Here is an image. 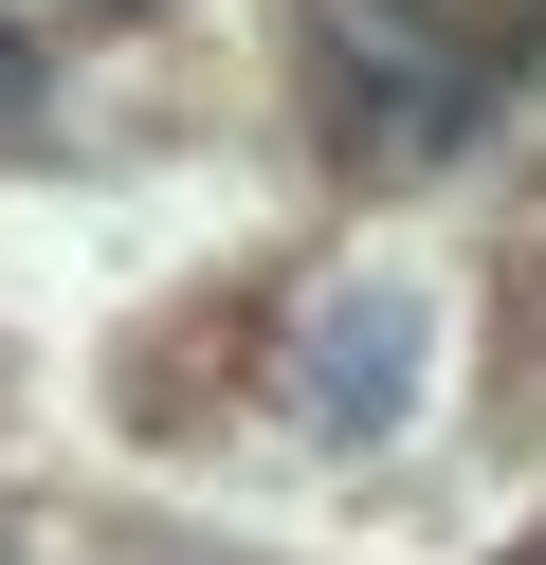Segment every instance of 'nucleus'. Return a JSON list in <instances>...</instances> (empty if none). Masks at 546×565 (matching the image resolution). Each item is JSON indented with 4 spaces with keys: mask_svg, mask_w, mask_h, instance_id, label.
<instances>
[{
    "mask_svg": "<svg viewBox=\"0 0 546 565\" xmlns=\"http://www.w3.org/2000/svg\"><path fill=\"white\" fill-rule=\"evenodd\" d=\"M291 419H310V438H400V419H419V274H328L310 292Z\"/></svg>",
    "mask_w": 546,
    "mask_h": 565,
    "instance_id": "f257e3e1",
    "label": "nucleus"
},
{
    "mask_svg": "<svg viewBox=\"0 0 546 565\" xmlns=\"http://www.w3.org/2000/svg\"><path fill=\"white\" fill-rule=\"evenodd\" d=\"M328 55H346V147L437 164V147L473 128V55L437 38L419 0H328Z\"/></svg>",
    "mask_w": 546,
    "mask_h": 565,
    "instance_id": "f03ea898",
    "label": "nucleus"
},
{
    "mask_svg": "<svg viewBox=\"0 0 546 565\" xmlns=\"http://www.w3.org/2000/svg\"><path fill=\"white\" fill-rule=\"evenodd\" d=\"M19 110H36V38L0 19V128H19Z\"/></svg>",
    "mask_w": 546,
    "mask_h": 565,
    "instance_id": "7ed1b4c3",
    "label": "nucleus"
},
{
    "mask_svg": "<svg viewBox=\"0 0 546 565\" xmlns=\"http://www.w3.org/2000/svg\"><path fill=\"white\" fill-rule=\"evenodd\" d=\"M92 19H146V0H92Z\"/></svg>",
    "mask_w": 546,
    "mask_h": 565,
    "instance_id": "20e7f679",
    "label": "nucleus"
},
{
    "mask_svg": "<svg viewBox=\"0 0 546 565\" xmlns=\"http://www.w3.org/2000/svg\"><path fill=\"white\" fill-rule=\"evenodd\" d=\"M0 565H19V547H0Z\"/></svg>",
    "mask_w": 546,
    "mask_h": 565,
    "instance_id": "39448f33",
    "label": "nucleus"
}]
</instances>
